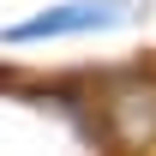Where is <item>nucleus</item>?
Instances as JSON below:
<instances>
[{
	"instance_id": "nucleus-1",
	"label": "nucleus",
	"mask_w": 156,
	"mask_h": 156,
	"mask_svg": "<svg viewBox=\"0 0 156 156\" xmlns=\"http://www.w3.org/2000/svg\"><path fill=\"white\" fill-rule=\"evenodd\" d=\"M138 12H144V0H60L18 24H0V42L24 48V42H60V36H102V30L132 24Z\"/></svg>"
}]
</instances>
